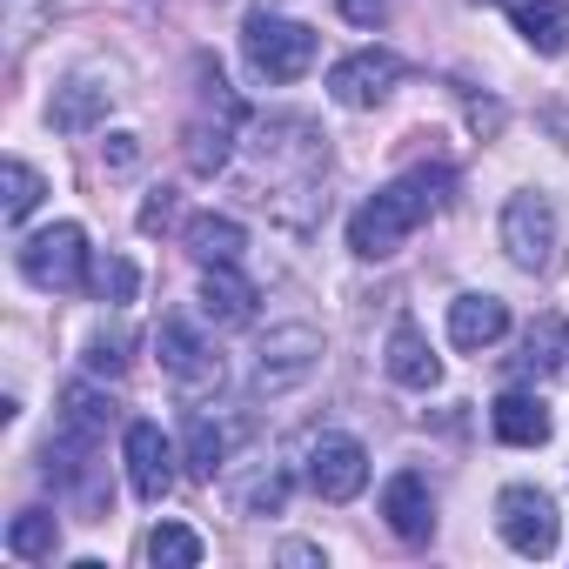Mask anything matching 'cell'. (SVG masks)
I'll use <instances>...</instances> for the list:
<instances>
[{"instance_id": "cell-1", "label": "cell", "mask_w": 569, "mask_h": 569, "mask_svg": "<svg viewBox=\"0 0 569 569\" xmlns=\"http://www.w3.org/2000/svg\"><path fill=\"white\" fill-rule=\"evenodd\" d=\"M449 168H416L409 181H389L382 194H369L362 208H356V221H349V248L362 254V261H389L442 201H449Z\"/></svg>"}, {"instance_id": "cell-2", "label": "cell", "mask_w": 569, "mask_h": 569, "mask_svg": "<svg viewBox=\"0 0 569 569\" xmlns=\"http://www.w3.org/2000/svg\"><path fill=\"white\" fill-rule=\"evenodd\" d=\"M194 81H201V101H194V114H188L181 148H188V168H194V174H221L228 154H234V134H241L248 108L234 101V88L221 81L214 61H194Z\"/></svg>"}, {"instance_id": "cell-3", "label": "cell", "mask_w": 569, "mask_h": 569, "mask_svg": "<svg viewBox=\"0 0 569 569\" xmlns=\"http://www.w3.org/2000/svg\"><path fill=\"white\" fill-rule=\"evenodd\" d=\"M316 34L302 28V21H289V14H268V8H254L248 14V28H241V54H248V68L261 74V81H302L309 68H316Z\"/></svg>"}, {"instance_id": "cell-4", "label": "cell", "mask_w": 569, "mask_h": 569, "mask_svg": "<svg viewBox=\"0 0 569 569\" xmlns=\"http://www.w3.org/2000/svg\"><path fill=\"white\" fill-rule=\"evenodd\" d=\"M21 274L34 281V289H48V296L81 289V281L94 274V268H88V234H81L74 221H54V228L28 234V241H21Z\"/></svg>"}, {"instance_id": "cell-5", "label": "cell", "mask_w": 569, "mask_h": 569, "mask_svg": "<svg viewBox=\"0 0 569 569\" xmlns=\"http://www.w3.org/2000/svg\"><path fill=\"white\" fill-rule=\"evenodd\" d=\"M322 369V336L309 322H281L268 329V342L254 349V396H289Z\"/></svg>"}, {"instance_id": "cell-6", "label": "cell", "mask_w": 569, "mask_h": 569, "mask_svg": "<svg viewBox=\"0 0 569 569\" xmlns=\"http://www.w3.org/2000/svg\"><path fill=\"white\" fill-rule=\"evenodd\" d=\"M154 349H161V369H168V382H174V396H181V402H201V396H214V389H221V356H214V342H201V336H194V322L161 316Z\"/></svg>"}, {"instance_id": "cell-7", "label": "cell", "mask_w": 569, "mask_h": 569, "mask_svg": "<svg viewBox=\"0 0 569 569\" xmlns=\"http://www.w3.org/2000/svg\"><path fill=\"white\" fill-rule=\"evenodd\" d=\"M502 248H509V261L516 268H549L556 261V201L549 194H516L509 208H502Z\"/></svg>"}, {"instance_id": "cell-8", "label": "cell", "mask_w": 569, "mask_h": 569, "mask_svg": "<svg viewBox=\"0 0 569 569\" xmlns=\"http://www.w3.org/2000/svg\"><path fill=\"white\" fill-rule=\"evenodd\" d=\"M496 529H502V542H509L516 556H549V549H556V502H549L542 489L516 482V489L496 496Z\"/></svg>"}, {"instance_id": "cell-9", "label": "cell", "mask_w": 569, "mask_h": 569, "mask_svg": "<svg viewBox=\"0 0 569 569\" xmlns=\"http://www.w3.org/2000/svg\"><path fill=\"white\" fill-rule=\"evenodd\" d=\"M362 482H369V449L356 436H316V449H309V489L322 502H356Z\"/></svg>"}, {"instance_id": "cell-10", "label": "cell", "mask_w": 569, "mask_h": 569, "mask_svg": "<svg viewBox=\"0 0 569 569\" xmlns=\"http://www.w3.org/2000/svg\"><path fill=\"white\" fill-rule=\"evenodd\" d=\"M396 81H402V61L389 48H362V54H349V61L329 68V94L342 108H376V101H389Z\"/></svg>"}, {"instance_id": "cell-11", "label": "cell", "mask_w": 569, "mask_h": 569, "mask_svg": "<svg viewBox=\"0 0 569 569\" xmlns=\"http://www.w3.org/2000/svg\"><path fill=\"white\" fill-rule=\"evenodd\" d=\"M121 456H128V482L141 502H161L174 489V442L161 436V422H128Z\"/></svg>"}, {"instance_id": "cell-12", "label": "cell", "mask_w": 569, "mask_h": 569, "mask_svg": "<svg viewBox=\"0 0 569 569\" xmlns=\"http://www.w3.org/2000/svg\"><path fill=\"white\" fill-rule=\"evenodd\" d=\"M382 522H389L402 542H429V536H436V496H429V482H422L416 469H402V476L382 482Z\"/></svg>"}, {"instance_id": "cell-13", "label": "cell", "mask_w": 569, "mask_h": 569, "mask_svg": "<svg viewBox=\"0 0 569 569\" xmlns=\"http://www.w3.org/2000/svg\"><path fill=\"white\" fill-rule=\"evenodd\" d=\"M201 316H208L214 329H248V322H254V281L234 274V261L201 274Z\"/></svg>"}, {"instance_id": "cell-14", "label": "cell", "mask_w": 569, "mask_h": 569, "mask_svg": "<svg viewBox=\"0 0 569 569\" xmlns=\"http://www.w3.org/2000/svg\"><path fill=\"white\" fill-rule=\"evenodd\" d=\"M502 329H509V309L496 296H456L449 302V342L456 349H489V342H502Z\"/></svg>"}, {"instance_id": "cell-15", "label": "cell", "mask_w": 569, "mask_h": 569, "mask_svg": "<svg viewBox=\"0 0 569 569\" xmlns=\"http://www.w3.org/2000/svg\"><path fill=\"white\" fill-rule=\"evenodd\" d=\"M489 429H496V442H509V449H536V442H549V409H542L536 396L509 389V396H496Z\"/></svg>"}, {"instance_id": "cell-16", "label": "cell", "mask_w": 569, "mask_h": 569, "mask_svg": "<svg viewBox=\"0 0 569 569\" xmlns=\"http://www.w3.org/2000/svg\"><path fill=\"white\" fill-rule=\"evenodd\" d=\"M181 241H188V254H194L201 268H228V261H241V248H248V234H241L234 214H194V221L181 228Z\"/></svg>"}, {"instance_id": "cell-17", "label": "cell", "mask_w": 569, "mask_h": 569, "mask_svg": "<svg viewBox=\"0 0 569 569\" xmlns=\"http://www.w3.org/2000/svg\"><path fill=\"white\" fill-rule=\"evenodd\" d=\"M516 34L536 54H569V0H516Z\"/></svg>"}, {"instance_id": "cell-18", "label": "cell", "mask_w": 569, "mask_h": 569, "mask_svg": "<svg viewBox=\"0 0 569 569\" xmlns=\"http://www.w3.org/2000/svg\"><path fill=\"white\" fill-rule=\"evenodd\" d=\"M562 356H569V322H562V316H536L509 369H516V376H556Z\"/></svg>"}, {"instance_id": "cell-19", "label": "cell", "mask_w": 569, "mask_h": 569, "mask_svg": "<svg viewBox=\"0 0 569 569\" xmlns=\"http://www.w3.org/2000/svg\"><path fill=\"white\" fill-rule=\"evenodd\" d=\"M389 376L402 389H436L442 382V362L429 356V342H422L416 322H396V336H389Z\"/></svg>"}, {"instance_id": "cell-20", "label": "cell", "mask_w": 569, "mask_h": 569, "mask_svg": "<svg viewBox=\"0 0 569 569\" xmlns=\"http://www.w3.org/2000/svg\"><path fill=\"white\" fill-rule=\"evenodd\" d=\"M108 101H114V88H94V81H68V88H54V128L61 134H88L94 121H108Z\"/></svg>"}, {"instance_id": "cell-21", "label": "cell", "mask_w": 569, "mask_h": 569, "mask_svg": "<svg viewBox=\"0 0 569 569\" xmlns=\"http://www.w3.org/2000/svg\"><path fill=\"white\" fill-rule=\"evenodd\" d=\"M114 416H121V409H114L101 389H88V382H74V389L61 396V429L81 436V442H101V436L114 429Z\"/></svg>"}, {"instance_id": "cell-22", "label": "cell", "mask_w": 569, "mask_h": 569, "mask_svg": "<svg viewBox=\"0 0 569 569\" xmlns=\"http://www.w3.org/2000/svg\"><path fill=\"white\" fill-rule=\"evenodd\" d=\"M8 549H14L21 562H54V549H61V522H54L48 509H21V516L8 522Z\"/></svg>"}, {"instance_id": "cell-23", "label": "cell", "mask_w": 569, "mask_h": 569, "mask_svg": "<svg viewBox=\"0 0 569 569\" xmlns=\"http://www.w3.org/2000/svg\"><path fill=\"white\" fill-rule=\"evenodd\" d=\"M148 562H154V569H194V562H201V536H194L188 522H154Z\"/></svg>"}, {"instance_id": "cell-24", "label": "cell", "mask_w": 569, "mask_h": 569, "mask_svg": "<svg viewBox=\"0 0 569 569\" xmlns=\"http://www.w3.org/2000/svg\"><path fill=\"white\" fill-rule=\"evenodd\" d=\"M0 194H8V201H0V214H8V221H28L48 188H41V174H34L28 161H8V168H0Z\"/></svg>"}, {"instance_id": "cell-25", "label": "cell", "mask_w": 569, "mask_h": 569, "mask_svg": "<svg viewBox=\"0 0 569 569\" xmlns=\"http://www.w3.org/2000/svg\"><path fill=\"white\" fill-rule=\"evenodd\" d=\"M221 456H228V429L208 422V416H188V469H194V476H214Z\"/></svg>"}, {"instance_id": "cell-26", "label": "cell", "mask_w": 569, "mask_h": 569, "mask_svg": "<svg viewBox=\"0 0 569 569\" xmlns=\"http://www.w3.org/2000/svg\"><path fill=\"white\" fill-rule=\"evenodd\" d=\"M281 502H289V476H281V469H261L241 489V516H281Z\"/></svg>"}, {"instance_id": "cell-27", "label": "cell", "mask_w": 569, "mask_h": 569, "mask_svg": "<svg viewBox=\"0 0 569 569\" xmlns=\"http://www.w3.org/2000/svg\"><path fill=\"white\" fill-rule=\"evenodd\" d=\"M88 281H94V296H101V302H134V281H141V274H134V261L108 254V261H94Z\"/></svg>"}, {"instance_id": "cell-28", "label": "cell", "mask_w": 569, "mask_h": 569, "mask_svg": "<svg viewBox=\"0 0 569 569\" xmlns=\"http://www.w3.org/2000/svg\"><path fill=\"white\" fill-rule=\"evenodd\" d=\"M88 369H94V376H121V369H128V329H101V336L88 342Z\"/></svg>"}, {"instance_id": "cell-29", "label": "cell", "mask_w": 569, "mask_h": 569, "mask_svg": "<svg viewBox=\"0 0 569 569\" xmlns=\"http://www.w3.org/2000/svg\"><path fill=\"white\" fill-rule=\"evenodd\" d=\"M336 8H342L356 28H382V21H389V0H336Z\"/></svg>"}, {"instance_id": "cell-30", "label": "cell", "mask_w": 569, "mask_h": 569, "mask_svg": "<svg viewBox=\"0 0 569 569\" xmlns=\"http://www.w3.org/2000/svg\"><path fill=\"white\" fill-rule=\"evenodd\" d=\"M469 128H476V134H496V128H502V101H476V94H469Z\"/></svg>"}, {"instance_id": "cell-31", "label": "cell", "mask_w": 569, "mask_h": 569, "mask_svg": "<svg viewBox=\"0 0 569 569\" xmlns=\"http://www.w3.org/2000/svg\"><path fill=\"white\" fill-rule=\"evenodd\" d=\"M168 214H174V194H168V188H161V194H154V201H148V208H141V228H148V234H154V228H168Z\"/></svg>"}, {"instance_id": "cell-32", "label": "cell", "mask_w": 569, "mask_h": 569, "mask_svg": "<svg viewBox=\"0 0 569 569\" xmlns=\"http://www.w3.org/2000/svg\"><path fill=\"white\" fill-rule=\"evenodd\" d=\"M134 161H141L134 134H114V148H108V168H134Z\"/></svg>"}, {"instance_id": "cell-33", "label": "cell", "mask_w": 569, "mask_h": 569, "mask_svg": "<svg viewBox=\"0 0 569 569\" xmlns=\"http://www.w3.org/2000/svg\"><path fill=\"white\" fill-rule=\"evenodd\" d=\"M281 562H322V549H309V542H289V549H281Z\"/></svg>"}, {"instance_id": "cell-34", "label": "cell", "mask_w": 569, "mask_h": 569, "mask_svg": "<svg viewBox=\"0 0 569 569\" xmlns=\"http://www.w3.org/2000/svg\"><path fill=\"white\" fill-rule=\"evenodd\" d=\"M549 128L562 134V148H569V108H549Z\"/></svg>"}]
</instances>
